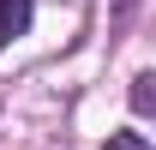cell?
Returning <instances> with one entry per match:
<instances>
[{"label":"cell","instance_id":"7a4b0ae2","mask_svg":"<svg viewBox=\"0 0 156 150\" xmlns=\"http://www.w3.org/2000/svg\"><path fill=\"white\" fill-rule=\"evenodd\" d=\"M102 150H150V138H144V132H108Z\"/></svg>","mask_w":156,"mask_h":150},{"label":"cell","instance_id":"3957f363","mask_svg":"<svg viewBox=\"0 0 156 150\" xmlns=\"http://www.w3.org/2000/svg\"><path fill=\"white\" fill-rule=\"evenodd\" d=\"M150 84H156L150 72H144V78H132V108H138V114H150V102H156V90H150Z\"/></svg>","mask_w":156,"mask_h":150},{"label":"cell","instance_id":"6da1fadb","mask_svg":"<svg viewBox=\"0 0 156 150\" xmlns=\"http://www.w3.org/2000/svg\"><path fill=\"white\" fill-rule=\"evenodd\" d=\"M30 30V0H0V48Z\"/></svg>","mask_w":156,"mask_h":150}]
</instances>
